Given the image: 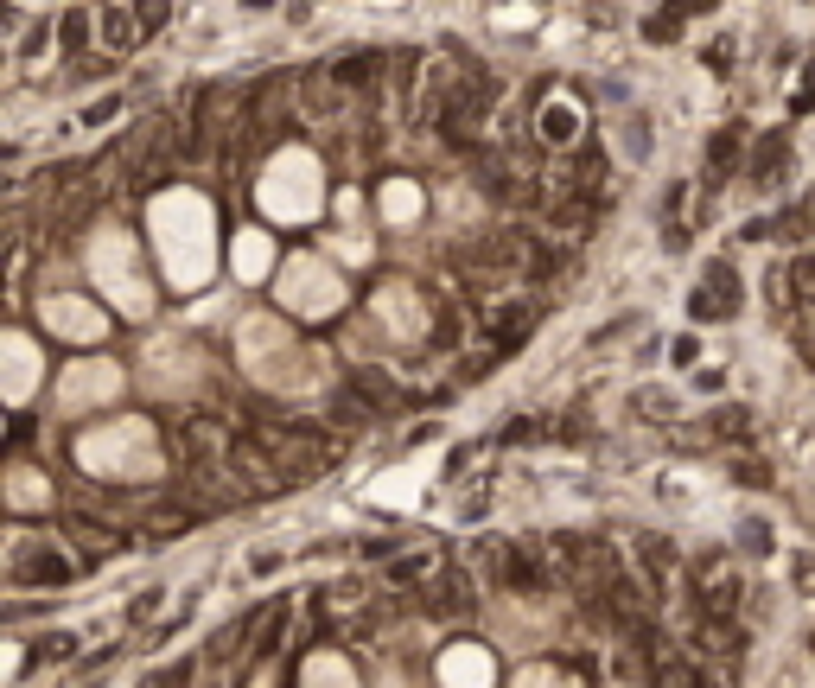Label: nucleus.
I'll use <instances>...</instances> for the list:
<instances>
[{
  "label": "nucleus",
  "instance_id": "obj_1",
  "mask_svg": "<svg viewBox=\"0 0 815 688\" xmlns=\"http://www.w3.org/2000/svg\"><path fill=\"white\" fill-rule=\"evenodd\" d=\"M147 249L172 294H211L217 268L230 262L217 204L198 185H166L160 198H147Z\"/></svg>",
  "mask_w": 815,
  "mask_h": 688
},
{
  "label": "nucleus",
  "instance_id": "obj_12",
  "mask_svg": "<svg viewBox=\"0 0 815 688\" xmlns=\"http://www.w3.org/2000/svg\"><path fill=\"white\" fill-rule=\"evenodd\" d=\"M230 274H236V287H274V274H281V249H274V236L268 230H236L230 236Z\"/></svg>",
  "mask_w": 815,
  "mask_h": 688
},
{
  "label": "nucleus",
  "instance_id": "obj_10",
  "mask_svg": "<svg viewBox=\"0 0 815 688\" xmlns=\"http://www.w3.org/2000/svg\"><path fill=\"white\" fill-rule=\"evenodd\" d=\"M39 383H45V344H39V332L7 325V332H0V402L26 408L32 395H39Z\"/></svg>",
  "mask_w": 815,
  "mask_h": 688
},
{
  "label": "nucleus",
  "instance_id": "obj_11",
  "mask_svg": "<svg viewBox=\"0 0 815 688\" xmlns=\"http://www.w3.org/2000/svg\"><path fill=\"white\" fill-rule=\"evenodd\" d=\"M370 319L383 325V338H389V344H421V338L433 332V313H427L421 287H408V281L376 287V294H370Z\"/></svg>",
  "mask_w": 815,
  "mask_h": 688
},
{
  "label": "nucleus",
  "instance_id": "obj_14",
  "mask_svg": "<svg viewBox=\"0 0 815 688\" xmlns=\"http://www.w3.org/2000/svg\"><path fill=\"white\" fill-rule=\"evenodd\" d=\"M427 478H433V453H421L414 466H389V472H376L363 497H370V504H383V510H408V504H421Z\"/></svg>",
  "mask_w": 815,
  "mask_h": 688
},
{
  "label": "nucleus",
  "instance_id": "obj_18",
  "mask_svg": "<svg viewBox=\"0 0 815 688\" xmlns=\"http://www.w3.org/2000/svg\"><path fill=\"white\" fill-rule=\"evenodd\" d=\"M319 255H332L338 268H370V262H376V243H370L363 230H332V236L319 243Z\"/></svg>",
  "mask_w": 815,
  "mask_h": 688
},
{
  "label": "nucleus",
  "instance_id": "obj_9",
  "mask_svg": "<svg viewBox=\"0 0 815 688\" xmlns=\"http://www.w3.org/2000/svg\"><path fill=\"white\" fill-rule=\"evenodd\" d=\"M32 313H39V332L45 338L77 344L83 357H90V344L109 338V319H115L96 294H39V300H32Z\"/></svg>",
  "mask_w": 815,
  "mask_h": 688
},
{
  "label": "nucleus",
  "instance_id": "obj_19",
  "mask_svg": "<svg viewBox=\"0 0 815 688\" xmlns=\"http://www.w3.org/2000/svg\"><path fill=\"white\" fill-rule=\"evenodd\" d=\"M510 688H580V676H567L561 663H523Z\"/></svg>",
  "mask_w": 815,
  "mask_h": 688
},
{
  "label": "nucleus",
  "instance_id": "obj_7",
  "mask_svg": "<svg viewBox=\"0 0 815 688\" xmlns=\"http://www.w3.org/2000/svg\"><path fill=\"white\" fill-rule=\"evenodd\" d=\"M121 389H128V370H121L109 351H90V357H71V364L58 370L51 408H58V415H71V421H83V415H102V421H109V408L121 402Z\"/></svg>",
  "mask_w": 815,
  "mask_h": 688
},
{
  "label": "nucleus",
  "instance_id": "obj_13",
  "mask_svg": "<svg viewBox=\"0 0 815 688\" xmlns=\"http://www.w3.org/2000/svg\"><path fill=\"white\" fill-rule=\"evenodd\" d=\"M433 682L440 688H497V657L484 644H446L440 657H433Z\"/></svg>",
  "mask_w": 815,
  "mask_h": 688
},
{
  "label": "nucleus",
  "instance_id": "obj_8",
  "mask_svg": "<svg viewBox=\"0 0 815 688\" xmlns=\"http://www.w3.org/2000/svg\"><path fill=\"white\" fill-rule=\"evenodd\" d=\"M141 383L160 395V402H192V395L211 383V364H204V351L192 338L160 332V338H147V351H141Z\"/></svg>",
  "mask_w": 815,
  "mask_h": 688
},
{
  "label": "nucleus",
  "instance_id": "obj_17",
  "mask_svg": "<svg viewBox=\"0 0 815 688\" xmlns=\"http://www.w3.org/2000/svg\"><path fill=\"white\" fill-rule=\"evenodd\" d=\"M300 688H363V676L344 650H312L300 663Z\"/></svg>",
  "mask_w": 815,
  "mask_h": 688
},
{
  "label": "nucleus",
  "instance_id": "obj_21",
  "mask_svg": "<svg viewBox=\"0 0 815 688\" xmlns=\"http://www.w3.org/2000/svg\"><path fill=\"white\" fill-rule=\"evenodd\" d=\"M332 211H338L344 230H363V198H357V192H338V198H332Z\"/></svg>",
  "mask_w": 815,
  "mask_h": 688
},
{
  "label": "nucleus",
  "instance_id": "obj_2",
  "mask_svg": "<svg viewBox=\"0 0 815 688\" xmlns=\"http://www.w3.org/2000/svg\"><path fill=\"white\" fill-rule=\"evenodd\" d=\"M230 338H236V364L255 389L281 395V402H319L332 389V357L293 332L287 313H242Z\"/></svg>",
  "mask_w": 815,
  "mask_h": 688
},
{
  "label": "nucleus",
  "instance_id": "obj_15",
  "mask_svg": "<svg viewBox=\"0 0 815 688\" xmlns=\"http://www.w3.org/2000/svg\"><path fill=\"white\" fill-rule=\"evenodd\" d=\"M376 217H383V230H414V223L427 217V192L414 179H389L383 192H376Z\"/></svg>",
  "mask_w": 815,
  "mask_h": 688
},
{
  "label": "nucleus",
  "instance_id": "obj_3",
  "mask_svg": "<svg viewBox=\"0 0 815 688\" xmlns=\"http://www.w3.org/2000/svg\"><path fill=\"white\" fill-rule=\"evenodd\" d=\"M83 274H90V294L109 306L115 319L147 325L153 306H160L153 255H147V243L128 230V223H96V230L83 236Z\"/></svg>",
  "mask_w": 815,
  "mask_h": 688
},
{
  "label": "nucleus",
  "instance_id": "obj_5",
  "mask_svg": "<svg viewBox=\"0 0 815 688\" xmlns=\"http://www.w3.org/2000/svg\"><path fill=\"white\" fill-rule=\"evenodd\" d=\"M77 466L102 478V485H153L166 472V446H160V427L147 415H109V421H90L77 434Z\"/></svg>",
  "mask_w": 815,
  "mask_h": 688
},
{
  "label": "nucleus",
  "instance_id": "obj_4",
  "mask_svg": "<svg viewBox=\"0 0 815 688\" xmlns=\"http://www.w3.org/2000/svg\"><path fill=\"white\" fill-rule=\"evenodd\" d=\"M332 179H325V160L312 147H274L268 166L255 172V211H262L274 230H306L332 211Z\"/></svg>",
  "mask_w": 815,
  "mask_h": 688
},
{
  "label": "nucleus",
  "instance_id": "obj_6",
  "mask_svg": "<svg viewBox=\"0 0 815 688\" xmlns=\"http://www.w3.org/2000/svg\"><path fill=\"white\" fill-rule=\"evenodd\" d=\"M274 300H281V313L293 325H325V319L344 313L351 281H344V268L332 262V255L300 249V255H287V262H281V274H274Z\"/></svg>",
  "mask_w": 815,
  "mask_h": 688
},
{
  "label": "nucleus",
  "instance_id": "obj_16",
  "mask_svg": "<svg viewBox=\"0 0 815 688\" xmlns=\"http://www.w3.org/2000/svg\"><path fill=\"white\" fill-rule=\"evenodd\" d=\"M7 510L13 516H39V510H51V478L39 472V466H7Z\"/></svg>",
  "mask_w": 815,
  "mask_h": 688
},
{
  "label": "nucleus",
  "instance_id": "obj_20",
  "mask_svg": "<svg viewBox=\"0 0 815 688\" xmlns=\"http://www.w3.org/2000/svg\"><path fill=\"white\" fill-rule=\"evenodd\" d=\"M491 26L497 32H529V26H542V7H491Z\"/></svg>",
  "mask_w": 815,
  "mask_h": 688
}]
</instances>
